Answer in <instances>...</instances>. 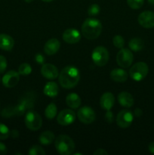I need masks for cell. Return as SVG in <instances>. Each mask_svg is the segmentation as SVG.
<instances>
[{
	"label": "cell",
	"mask_w": 154,
	"mask_h": 155,
	"mask_svg": "<svg viewBox=\"0 0 154 155\" xmlns=\"http://www.w3.org/2000/svg\"><path fill=\"white\" fill-rule=\"evenodd\" d=\"M57 113V106L54 103H50L47 107L45 108V115L47 119L52 120L55 117Z\"/></svg>",
	"instance_id": "d4e9b609"
},
{
	"label": "cell",
	"mask_w": 154,
	"mask_h": 155,
	"mask_svg": "<svg viewBox=\"0 0 154 155\" xmlns=\"http://www.w3.org/2000/svg\"><path fill=\"white\" fill-rule=\"evenodd\" d=\"M148 149H149V151L151 154H154V142L149 143V146H148Z\"/></svg>",
	"instance_id": "f35d334b"
},
{
	"label": "cell",
	"mask_w": 154,
	"mask_h": 155,
	"mask_svg": "<svg viewBox=\"0 0 154 155\" xmlns=\"http://www.w3.org/2000/svg\"><path fill=\"white\" fill-rule=\"evenodd\" d=\"M100 12V6L97 4H93L88 8V14L90 16H95V15H98Z\"/></svg>",
	"instance_id": "4dcf8cb0"
},
{
	"label": "cell",
	"mask_w": 154,
	"mask_h": 155,
	"mask_svg": "<svg viewBox=\"0 0 154 155\" xmlns=\"http://www.w3.org/2000/svg\"><path fill=\"white\" fill-rule=\"evenodd\" d=\"M149 71L147 64L144 62H137L134 64L129 71V76L135 81H140L146 77Z\"/></svg>",
	"instance_id": "5b68a950"
},
{
	"label": "cell",
	"mask_w": 154,
	"mask_h": 155,
	"mask_svg": "<svg viewBox=\"0 0 154 155\" xmlns=\"http://www.w3.org/2000/svg\"><path fill=\"white\" fill-rule=\"evenodd\" d=\"M63 39L66 43L75 44L81 39V34L75 29H66L63 33Z\"/></svg>",
	"instance_id": "9a60e30c"
},
{
	"label": "cell",
	"mask_w": 154,
	"mask_h": 155,
	"mask_svg": "<svg viewBox=\"0 0 154 155\" xmlns=\"http://www.w3.org/2000/svg\"><path fill=\"white\" fill-rule=\"evenodd\" d=\"M116 62L122 68H128L133 62V54L128 48H121L116 55Z\"/></svg>",
	"instance_id": "ba28073f"
},
{
	"label": "cell",
	"mask_w": 154,
	"mask_h": 155,
	"mask_svg": "<svg viewBox=\"0 0 154 155\" xmlns=\"http://www.w3.org/2000/svg\"><path fill=\"white\" fill-rule=\"evenodd\" d=\"M79 80V71L74 66L65 67L59 74V83L62 87L66 89L75 87Z\"/></svg>",
	"instance_id": "7a4b0ae2"
},
{
	"label": "cell",
	"mask_w": 154,
	"mask_h": 155,
	"mask_svg": "<svg viewBox=\"0 0 154 155\" xmlns=\"http://www.w3.org/2000/svg\"><path fill=\"white\" fill-rule=\"evenodd\" d=\"M42 1L45 2H52L53 0H42Z\"/></svg>",
	"instance_id": "b9f144b4"
},
{
	"label": "cell",
	"mask_w": 154,
	"mask_h": 155,
	"mask_svg": "<svg viewBox=\"0 0 154 155\" xmlns=\"http://www.w3.org/2000/svg\"><path fill=\"white\" fill-rule=\"evenodd\" d=\"M113 43L115 45V47L118 48H123L124 44H125V41H124L123 37L120 35H116L113 37Z\"/></svg>",
	"instance_id": "f546056e"
},
{
	"label": "cell",
	"mask_w": 154,
	"mask_h": 155,
	"mask_svg": "<svg viewBox=\"0 0 154 155\" xmlns=\"http://www.w3.org/2000/svg\"><path fill=\"white\" fill-rule=\"evenodd\" d=\"M10 136H11L13 139H16V138L19 137V132L17 130H13L10 132Z\"/></svg>",
	"instance_id": "8d00e7d4"
},
{
	"label": "cell",
	"mask_w": 154,
	"mask_h": 155,
	"mask_svg": "<svg viewBox=\"0 0 154 155\" xmlns=\"http://www.w3.org/2000/svg\"><path fill=\"white\" fill-rule=\"evenodd\" d=\"M144 0H127L128 6L132 9H139L143 6Z\"/></svg>",
	"instance_id": "f1b7e54d"
},
{
	"label": "cell",
	"mask_w": 154,
	"mask_h": 155,
	"mask_svg": "<svg viewBox=\"0 0 154 155\" xmlns=\"http://www.w3.org/2000/svg\"><path fill=\"white\" fill-rule=\"evenodd\" d=\"M118 101L125 107H131L134 104V98L132 95L127 92H122L118 95Z\"/></svg>",
	"instance_id": "ffe728a7"
},
{
	"label": "cell",
	"mask_w": 154,
	"mask_h": 155,
	"mask_svg": "<svg viewBox=\"0 0 154 155\" xmlns=\"http://www.w3.org/2000/svg\"><path fill=\"white\" fill-rule=\"evenodd\" d=\"M91 58L97 66L104 67L109 61V52L105 47L98 46L92 51Z\"/></svg>",
	"instance_id": "8992f818"
},
{
	"label": "cell",
	"mask_w": 154,
	"mask_h": 155,
	"mask_svg": "<svg viewBox=\"0 0 154 155\" xmlns=\"http://www.w3.org/2000/svg\"><path fill=\"white\" fill-rule=\"evenodd\" d=\"M93 154L95 155H107L108 154V153H107V151H106L104 149L99 148V149L96 150Z\"/></svg>",
	"instance_id": "d590c367"
},
{
	"label": "cell",
	"mask_w": 154,
	"mask_h": 155,
	"mask_svg": "<svg viewBox=\"0 0 154 155\" xmlns=\"http://www.w3.org/2000/svg\"><path fill=\"white\" fill-rule=\"evenodd\" d=\"M24 1L26 2H27V3H30V2H32L33 0H24Z\"/></svg>",
	"instance_id": "60d3db41"
},
{
	"label": "cell",
	"mask_w": 154,
	"mask_h": 155,
	"mask_svg": "<svg viewBox=\"0 0 154 155\" xmlns=\"http://www.w3.org/2000/svg\"><path fill=\"white\" fill-rule=\"evenodd\" d=\"M153 127H154V126H153Z\"/></svg>",
	"instance_id": "7bdbcfd3"
},
{
	"label": "cell",
	"mask_w": 154,
	"mask_h": 155,
	"mask_svg": "<svg viewBox=\"0 0 154 155\" xmlns=\"http://www.w3.org/2000/svg\"><path fill=\"white\" fill-rule=\"evenodd\" d=\"M7 59L3 55H0V74H3L7 68Z\"/></svg>",
	"instance_id": "1f68e13d"
},
{
	"label": "cell",
	"mask_w": 154,
	"mask_h": 155,
	"mask_svg": "<svg viewBox=\"0 0 154 155\" xmlns=\"http://www.w3.org/2000/svg\"><path fill=\"white\" fill-rule=\"evenodd\" d=\"M8 152V149L6 145L4 143L0 142V154H6Z\"/></svg>",
	"instance_id": "e575fe53"
},
{
	"label": "cell",
	"mask_w": 154,
	"mask_h": 155,
	"mask_svg": "<svg viewBox=\"0 0 154 155\" xmlns=\"http://www.w3.org/2000/svg\"><path fill=\"white\" fill-rule=\"evenodd\" d=\"M139 24L146 29L154 27V13L149 11H146L139 15L137 18Z\"/></svg>",
	"instance_id": "4fadbf2b"
},
{
	"label": "cell",
	"mask_w": 154,
	"mask_h": 155,
	"mask_svg": "<svg viewBox=\"0 0 154 155\" xmlns=\"http://www.w3.org/2000/svg\"><path fill=\"white\" fill-rule=\"evenodd\" d=\"M32 72V68L29 64L27 63H23L20 65L19 68H18V73L21 75L23 76H27L29 74H31Z\"/></svg>",
	"instance_id": "484cf974"
},
{
	"label": "cell",
	"mask_w": 154,
	"mask_h": 155,
	"mask_svg": "<svg viewBox=\"0 0 154 155\" xmlns=\"http://www.w3.org/2000/svg\"><path fill=\"white\" fill-rule=\"evenodd\" d=\"M14 45V39L11 36L5 33L0 34V48L4 51H11Z\"/></svg>",
	"instance_id": "ac0fdd59"
},
{
	"label": "cell",
	"mask_w": 154,
	"mask_h": 155,
	"mask_svg": "<svg viewBox=\"0 0 154 155\" xmlns=\"http://www.w3.org/2000/svg\"><path fill=\"white\" fill-rule=\"evenodd\" d=\"M75 113L71 109H64L59 113L57 117V121L61 126H69L75 120Z\"/></svg>",
	"instance_id": "8fae6325"
},
{
	"label": "cell",
	"mask_w": 154,
	"mask_h": 155,
	"mask_svg": "<svg viewBox=\"0 0 154 155\" xmlns=\"http://www.w3.org/2000/svg\"><path fill=\"white\" fill-rule=\"evenodd\" d=\"M35 60L37 62L38 64H42L45 61V58H44L43 55L41 54H37L36 55V58H35Z\"/></svg>",
	"instance_id": "836d02e7"
},
{
	"label": "cell",
	"mask_w": 154,
	"mask_h": 155,
	"mask_svg": "<svg viewBox=\"0 0 154 155\" xmlns=\"http://www.w3.org/2000/svg\"><path fill=\"white\" fill-rule=\"evenodd\" d=\"M28 154L30 155H45V151L39 145H33L29 150Z\"/></svg>",
	"instance_id": "83f0119b"
},
{
	"label": "cell",
	"mask_w": 154,
	"mask_h": 155,
	"mask_svg": "<svg viewBox=\"0 0 154 155\" xmlns=\"http://www.w3.org/2000/svg\"><path fill=\"white\" fill-rule=\"evenodd\" d=\"M77 117L82 123L85 124H90L95 120V113L91 107L84 106L79 110Z\"/></svg>",
	"instance_id": "30bf717a"
},
{
	"label": "cell",
	"mask_w": 154,
	"mask_h": 155,
	"mask_svg": "<svg viewBox=\"0 0 154 155\" xmlns=\"http://www.w3.org/2000/svg\"><path fill=\"white\" fill-rule=\"evenodd\" d=\"M104 118H105L106 122H107L108 124H112L113 119H114V115H113V112L110 111V110H107V113H106L105 116H104Z\"/></svg>",
	"instance_id": "d6a6232c"
},
{
	"label": "cell",
	"mask_w": 154,
	"mask_h": 155,
	"mask_svg": "<svg viewBox=\"0 0 154 155\" xmlns=\"http://www.w3.org/2000/svg\"><path fill=\"white\" fill-rule=\"evenodd\" d=\"M102 31V24L96 18H87L82 25V33L87 39H97Z\"/></svg>",
	"instance_id": "3957f363"
},
{
	"label": "cell",
	"mask_w": 154,
	"mask_h": 155,
	"mask_svg": "<svg viewBox=\"0 0 154 155\" xmlns=\"http://www.w3.org/2000/svg\"><path fill=\"white\" fill-rule=\"evenodd\" d=\"M55 148L61 155L71 154L75 150L73 140L67 135H60L55 139Z\"/></svg>",
	"instance_id": "277c9868"
},
{
	"label": "cell",
	"mask_w": 154,
	"mask_h": 155,
	"mask_svg": "<svg viewBox=\"0 0 154 155\" xmlns=\"http://www.w3.org/2000/svg\"><path fill=\"white\" fill-rule=\"evenodd\" d=\"M115 103L114 95L111 92H105L101 96L100 100V105L104 110H109L113 107Z\"/></svg>",
	"instance_id": "e0dca14e"
},
{
	"label": "cell",
	"mask_w": 154,
	"mask_h": 155,
	"mask_svg": "<svg viewBox=\"0 0 154 155\" xmlns=\"http://www.w3.org/2000/svg\"><path fill=\"white\" fill-rule=\"evenodd\" d=\"M60 43L55 38L50 39L46 42L44 46V51L48 55H53L58 51Z\"/></svg>",
	"instance_id": "2e32d148"
},
{
	"label": "cell",
	"mask_w": 154,
	"mask_h": 155,
	"mask_svg": "<svg viewBox=\"0 0 154 155\" xmlns=\"http://www.w3.org/2000/svg\"><path fill=\"white\" fill-rule=\"evenodd\" d=\"M134 119L132 112L128 110H122L116 117V124L121 128H128L131 125Z\"/></svg>",
	"instance_id": "9c48e42d"
},
{
	"label": "cell",
	"mask_w": 154,
	"mask_h": 155,
	"mask_svg": "<svg viewBox=\"0 0 154 155\" xmlns=\"http://www.w3.org/2000/svg\"><path fill=\"white\" fill-rule=\"evenodd\" d=\"M128 77V73L125 70L120 69V68H116L110 73V78L113 81L117 82V83H123L126 81Z\"/></svg>",
	"instance_id": "d6986e66"
},
{
	"label": "cell",
	"mask_w": 154,
	"mask_h": 155,
	"mask_svg": "<svg viewBox=\"0 0 154 155\" xmlns=\"http://www.w3.org/2000/svg\"><path fill=\"white\" fill-rule=\"evenodd\" d=\"M10 136L9 129L5 124L0 123V140L7 139Z\"/></svg>",
	"instance_id": "4316f807"
},
{
	"label": "cell",
	"mask_w": 154,
	"mask_h": 155,
	"mask_svg": "<svg viewBox=\"0 0 154 155\" xmlns=\"http://www.w3.org/2000/svg\"><path fill=\"white\" fill-rule=\"evenodd\" d=\"M66 104L72 109H77L81 105V98L76 93H69L66 98Z\"/></svg>",
	"instance_id": "7402d4cb"
},
{
	"label": "cell",
	"mask_w": 154,
	"mask_h": 155,
	"mask_svg": "<svg viewBox=\"0 0 154 155\" xmlns=\"http://www.w3.org/2000/svg\"><path fill=\"white\" fill-rule=\"evenodd\" d=\"M41 74L48 80H55L59 76L57 68L51 64H44L41 68Z\"/></svg>",
	"instance_id": "5bb4252c"
},
{
	"label": "cell",
	"mask_w": 154,
	"mask_h": 155,
	"mask_svg": "<svg viewBox=\"0 0 154 155\" xmlns=\"http://www.w3.org/2000/svg\"><path fill=\"white\" fill-rule=\"evenodd\" d=\"M20 80V74L15 71H9L2 77V84L6 88H13Z\"/></svg>",
	"instance_id": "7c38bea8"
},
{
	"label": "cell",
	"mask_w": 154,
	"mask_h": 155,
	"mask_svg": "<svg viewBox=\"0 0 154 155\" xmlns=\"http://www.w3.org/2000/svg\"><path fill=\"white\" fill-rule=\"evenodd\" d=\"M34 105V97L31 94H28L23 97L18 104L15 106H8L2 112V116L4 117H11L13 116H21L27 110H30Z\"/></svg>",
	"instance_id": "6da1fadb"
},
{
	"label": "cell",
	"mask_w": 154,
	"mask_h": 155,
	"mask_svg": "<svg viewBox=\"0 0 154 155\" xmlns=\"http://www.w3.org/2000/svg\"><path fill=\"white\" fill-rule=\"evenodd\" d=\"M142 114H143V111H142L141 109H140V108L135 109V110H134V115H135L136 117H139L141 116Z\"/></svg>",
	"instance_id": "74e56055"
},
{
	"label": "cell",
	"mask_w": 154,
	"mask_h": 155,
	"mask_svg": "<svg viewBox=\"0 0 154 155\" xmlns=\"http://www.w3.org/2000/svg\"><path fill=\"white\" fill-rule=\"evenodd\" d=\"M54 139V134L51 131H45L41 133L39 137V141L42 145H49Z\"/></svg>",
	"instance_id": "603a6c76"
},
{
	"label": "cell",
	"mask_w": 154,
	"mask_h": 155,
	"mask_svg": "<svg viewBox=\"0 0 154 155\" xmlns=\"http://www.w3.org/2000/svg\"><path fill=\"white\" fill-rule=\"evenodd\" d=\"M128 46L130 49L134 51H138L142 50V48L144 46V42L140 38L135 37L131 39L128 42Z\"/></svg>",
	"instance_id": "cb8c5ba5"
},
{
	"label": "cell",
	"mask_w": 154,
	"mask_h": 155,
	"mask_svg": "<svg viewBox=\"0 0 154 155\" xmlns=\"http://www.w3.org/2000/svg\"><path fill=\"white\" fill-rule=\"evenodd\" d=\"M147 1H148V2L149 3V4L154 5V0H147Z\"/></svg>",
	"instance_id": "ab89813d"
},
{
	"label": "cell",
	"mask_w": 154,
	"mask_h": 155,
	"mask_svg": "<svg viewBox=\"0 0 154 155\" xmlns=\"http://www.w3.org/2000/svg\"><path fill=\"white\" fill-rule=\"evenodd\" d=\"M44 94L51 98H54L58 95V86L54 82H48L44 87Z\"/></svg>",
	"instance_id": "44dd1931"
},
{
	"label": "cell",
	"mask_w": 154,
	"mask_h": 155,
	"mask_svg": "<svg viewBox=\"0 0 154 155\" xmlns=\"http://www.w3.org/2000/svg\"><path fill=\"white\" fill-rule=\"evenodd\" d=\"M25 124L29 130L37 131L42 127V119L37 112L29 110L25 116Z\"/></svg>",
	"instance_id": "52a82bcc"
}]
</instances>
